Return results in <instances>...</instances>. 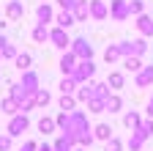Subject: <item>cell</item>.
<instances>
[{"mask_svg":"<svg viewBox=\"0 0 153 151\" xmlns=\"http://www.w3.org/2000/svg\"><path fill=\"white\" fill-rule=\"evenodd\" d=\"M76 151H82V148H76Z\"/></svg>","mask_w":153,"mask_h":151,"instance_id":"34","label":"cell"},{"mask_svg":"<svg viewBox=\"0 0 153 151\" xmlns=\"http://www.w3.org/2000/svg\"><path fill=\"white\" fill-rule=\"evenodd\" d=\"M0 52H3V55H6V58H14V55H16L11 44H6V47H3V50H0Z\"/></svg>","mask_w":153,"mask_h":151,"instance_id":"30","label":"cell"},{"mask_svg":"<svg viewBox=\"0 0 153 151\" xmlns=\"http://www.w3.org/2000/svg\"><path fill=\"white\" fill-rule=\"evenodd\" d=\"M36 104H41V107L49 104V93H47V91H38V93H36Z\"/></svg>","mask_w":153,"mask_h":151,"instance_id":"27","label":"cell"},{"mask_svg":"<svg viewBox=\"0 0 153 151\" xmlns=\"http://www.w3.org/2000/svg\"><path fill=\"white\" fill-rule=\"evenodd\" d=\"M96 137H99V140H109L112 137V129L107 124H99V126H96Z\"/></svg>","mask_w":153,"mask_h":151,"instance_id":"16","label":"cell"},{"mask_svg":"<svg viewBox=\"0 0 153 151\" xmlns=\"http://www.w3.org/2000/svg\"><path fill=\"white\" fill-rule=\"evenodd\" d=\"M30 61H33V58H30L27 52H25V55H16V69H22V71H27V69H30Z\"/></svg>","mask_w":153,"mask_h":151,"instance_id":"18","label":"cell"},{"mask_svg":"<svg viewBox=\"0 0 153 151\" xmlns=\"http://www.w3.org/2000/svg\"><path fill=\"white\" fill-rule=\"evenodd\" d=\"M19 151H36V143H25L22 148H19Z\"/></svg>","mask_w":153,"mask_h":151,"instance_id":"32","label":"cell"},{"mask_svg":"<svg viewBox=\"0 0 153 151\" xmlns=\"http://www.w3.org/2000/svg\"><path fill=\"white\" fill-rule=\"evenodd\" d=\"M112 17H115V20H126V17H128V3H126V0H115V3H112Z\"/></svg>","mask_w":153,"mask_h":151,"instance_id":"6","label":"cell"},{"mask_svg":"<svg viewBox=\"0 0 153 151\" xmlns=\"http://www.w3.org/2000/svg\"><path fill=\"white\" fill-rule=\"evenodd\" d=\"M123 69H126V71H140V69H142L140 55H126V58H123Z\"/></svg>","mask_w":153,"mask_h":151,"instance_id":"8","label":"cell"},{"mask_svg":"<svg viewBox=\"0 0 153 151\" xmlns=\"http://www.w3.org/2000/svg\"><path fill=\"white\" fill-rule=\"evenodd\" d=\"M74 88H76V80H74V77H68V80L60 83V91H63V93H71Z\"/></svg>","mask_w":153,"mask_h":151,"instance_id":"24","label":"cell"},{"mask_svg":"<svg viewBox=\"0 0 153 151\" xmlns=\"http://www.w3.org/2000/svg\"><path fill=\"white\" fill-rule=\"evenodd\" d=\"M3 110L8 113V116H14V113H16V99H6L3 102Z\"/></svg>","mask_w":153,"mask_h":151,"instance_id":"26","label":"cell"},{"mask_svg":"<svg viewBox=\"0 0 153 151\" xmlns=\"http://www.w3.org/2000/svg\"><path fill=\"white\" fill-rule=\"evenodd\" d=\"M153 85V66H145L137 71V88H148Z\"/></svg>","mask_w":153,"mask_h":151,"instance_id":"5","label":"cell"},{"mask_svg":"<svg viewBox=\"0 0 153 151\" xmlns=\"http://www.w3.org/2000/svg\"><path fill=\"white\" fill-rule=\"evenodd\" d=\"M33 39H36V41H47V39H49V30L44 28V22H41V25H38V28L33 30Z\"/></svg>","mask_w":153,"mask_h":151,"instance_id":"17","label":"cell"},{"mask_svg":"<svg viewBox=\"0 0 153 151\" xmlns=\"http://www.w3.org/2000/svg\"><path fill=\"white\" fill-rule=\"evenodd\" d=\"M123 146H120V140H115V137H109L107 140V151H120Z\"/></svg>","mask_w":153,"mask_h":151,"instance_id":"28","label":"cell"},{"mask_svg":"<svg viewBox=\"0 0 153 151\" xmlns=\"http://www.w3.org/2000/svg\"><path fill=\"white\" fill-rule=\"evenodd\" d=\"M137 28H140V33H142V36H153V20H150V17L140 14V20H137Z\"/></svg>","mask_w":153,"mask_h":151,"instance_id":"7","label":"cell"},{"mask_svg":"<svg viewBox=\"0 0 153 151\" xmlns=\"http://www.w3.org/2000/svg\"><path fill=\"white\" fill-rule=\"evenodd\" d=\"M90 14L96 17V20H104V17H107V8H104L101 3H93V6H90Z\"/></svg>","mask_w":153,"mask_h":151,"instance_id":"19","label":"cell"},{"mask_svg":"<svg viewBox=\"0 0 153 151\" xmlns=\"http://www.w3.org/2000/svg\"><path fill=\"white\" fill-rule=\"evenodd\" d=\"M49 39L55 41V47H60V50H68V47H71V39L66 36V28H60V25L49 33Z\"/></svg>","mask_w":153,"mask_h":151,"instance_id":"2","label":"cell"},{"mask_svg":"<svg viewBox=\"0 0 153 151\" xmlns=\"http://www.w3.org/2000/svg\"><path fill=\"white\" fill-rule=\"evenodd\" d=\"M11 148V135H3L0 137V151H8Z\"/></svg>","mask_w":153,"mask_h":151,"instance_id":"29","label":"cell"},{"mask_svg":"<svg viewBox=\"0 0 153 151\" xmlns=\"http://www.w3.org/2000/svg\"><path fill=\"white\" fill-rule=\"evenodd\" d=\"M148 116L153 118V96H150V102H148Z\"/></svg>","mask_w":153,"mask_h":151,"instance_id":"33","label":"cell"},{"mask_svg":"<svg viewBox=\"0 0 153 151\" xmlns=\"http://www.w3.org/2000/svg\"><path fill=\"white\" fill-rule=\"evenodd\" d=\"M142 0H131V3H128V14H142Z\"/></svg>","mask_w":153,"mask_h":151,"instance_id":"25","label":"cell"},{"mask_svg":"<svg viewBox=\"0 0 153 151\" xmlns=\"http://www.w3.org/2000/svg\"><path fill=\"white\" fill-rule=\"evenodd\" d=\"M55 20H57V25H60V28H71V25L76 22L71 11H60V14H57V17H55Z\"/></svg>","mask_w":153,"mask_h":151,"instance_id":"10","label":"cell"},{"mask_svg":"<svg viewBox=\"0 0 153 151\" xmlns=\"http://www.w3.org/2000/svg\"><path fill=\"white\" fill-rule=\"evenodd\" d=\"M96 74V66L90 63V61H82L79 66H74V71H71V77L79 83V80H88V77H93Z\"/></svg>","mask_w":153,"mask_h":151,"instance_id":"1","label":"cell"},{"mask_svg":"<svg viewBox=\"0 0 153 151\" xmlns=\"http://www.w3.org/2000/svg\"><path fill=\"white\" fill-rule=\"evenodd\" d=\"M104 58H107V63H112V61H118V58H120V50H118V47H107V52H104Z\"/></svg>","mask_w":153,"mask_h":151,"instance_id":"22","label":"cell"},{"mask_svg":"<svg viewBox=\"0 0 153 151\" xmlns=\"http://www.w3.org/2000/svg\"><path fill=\"white\" fill-rule=\"evenodd\" d=\"M38 129H41L44 135H49V132L55 129V121H52V118H41V121H38Z\"/></svg>","mask_w":153,"mask_h":151,"instance_id":"21","label":"cell"},{"mask_svg":"<svg viewBox=\"0 0 153 151\" xmlns=\"http://www.w3.org/2000/svg\"><path fill=\"white\" fill-rule=\"evenodd\" d=\"M88 3H74V8H71V14H74V20L76 22H82V20H88Z\"/></svg>","mask_w":153,"mask_h":151,"instance_id":"9","label":"cell"},{"mask_svg":"<svg viewBox=\"0 0 153 151\" xmlns=\"http://www.w3.org/2000/svg\"><path fill=\"white\" fill-rule=\"evenodd\" d=\"M107 110L109 113H118L120 110V96H107Z\"/></svg>","mask_w":153,"mask_h":151,"instance_id":"20","label":"cell"},{"mask_svg":"<svg viewBox=\"0 0 153 151\" xmlns=\"http://www.w3.org/2000/svg\"><path fill=\"white\" fill-rule=\"evenodd\" d=\"M22 14H25V6L19 3V0H11V3H8V17H11V20H19Z\"/></svg>","mask_w":153,"mask_h":151,"instance_id":"12","label":"cell"},{"mask_svg":"<svg viewBox=\"0 0 153 151\" xmlns=\"http://www.w3.org/2000/svg\"><path fill=\"white\" fill-rule=\"evenodd\" d=\"M107 83H109V85H112L115 91H118V88H123V83H126V77H123V74H120V71H112Z\"/></svg>","mask_w":153,"mask_h":151,"instance_id":"14","label":"cell"},{"mask_svg":"<svg viewBox=\"0 0 153 151\" xmlns=\"http://www.w3.org/2000/svg\"><path fill=\"white\" fill-rule=\"evenodd\" d=\"M57 3H60V6H63L66 11H71V8H74V3H76V0H57Z\"/></svg>","mask_w":153,"mask_h":151,"instance_id":"31","label":"cell"},{"mask_svg":"<svg viewBox=\"0 0 153 151\" xmlns=\"http://www.w3.org/2000/svg\"><path fill=\"white\" fill-rule=\"evenodd\" d=\"M60 69H63V74H71L74 71V52H68L66 58L60 61Z\"/></svg>","mask_w":153,"mask_h":151,"instance_id":"15","label":"cell"},{"mask_svg":"<svg viewBox=\"0 0 153 151\" xmlns=\"http://www.w3.org/2000/svg\"><path fill=\"white\" fill-rule=\"evenodd\" d=\"M27 126H30V121H27L25 116H14V118H11V124H8V135H11V137H16V135H22Z\"/></svg>","mask_w":153,"mask_h":151,"instance_id":"3","label":"cell"},{"mask_svg":"<svg viewBox=\"0 0 153 151\" xmlns=\"http://www.w3.org/2000/svg\"><path fill=\"white\" fill-rule=\"evenodd\" d=\"M140 121H142V118H140V113H134V110L123 116V126H128V129H137V126H140Z\"/></svg>","mask_w":153,"mask_h":151,"instance_id":"11","label":"cell"},{"mask_svg":"<svg viewBox=\"0 0 153 151\" xmlns=\"http://www.w3.org/2000/svg\"><path fill=\"white\" fill-rule=\"evenodd\" d=\"M71 44H74V55H76V58H82V61H90L93 50H90V44H88L85 39H76V41H71Z\"/></svg>","mask_w":153,"mask_h":151,"instance_id":"4","label":"cell"},{"mask_svg":"<svg viewBox=\"0 0 153 151\" xmlns=\"http://www.w3.org/2000/svg\"><path fill=\"white\" fill-rule=\"evenodd\" d=\"M36 17H38V22H49V20H52V8H49L47 3L38 6V8H36Z\"/></svg>","mask_w":153,"mask_h":151,"instance_id":"13","label":"cell"},{"mask_svg":"<svg viewBox=\"0 0 153 151\" xmlns=\"http://www.w3.org/2000/svg\"><path fill=\"white\" fill-rule=\"evenodd\" d=\"M60 110H63V113H71V110H74V99L66 96V93H63V99H60Z\"/></svg>","mask_w":153,"mask_h":151,"instance_id":"23","label":"cell"}]
</instances>
